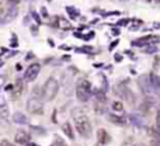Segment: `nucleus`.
<instances>
[{"label":"nucleus","instance_id":"nucleus-1","mask_svg":"<svg viewBox=\"0 0 160 146\" xmlns=\"http://www.w3.org/2000/svg\"><path fill=\"white\" fill-rule=\"evenodd\" d=\"M58 90H59V83L56 82V79L49 77L45 82L44 88H42V97H44V100H47V101L53 100L56 97V94H58Z\"/></svg>","mask_w":160,"mask_h":146},{"label":"nucleus","instance_id":"nucleus-2","mask_svg":"<svg viewBox=\"0 0 160 146\" xmlns=\"http://www.w3.org/2000/svg\"><path fill=\"white\" fill-rule=\"evenodd\" d=\"M75 118H76V129H78V132L83 138H88L91 133V124L88 121V118L86 115H83V114H80L79 117L75 115Z\"/></svg>","mask_w":160,"mask_h":146},{"label":"nucleus","instance_id":"nucleus-3","mask_svg":"<svg viewBox=\"0 0 160 146\" xmlns=\"http://www.w3.org/2000/svg\"><path fill=\"white\" fill-rule=\"evenodd\" d=\"M90 93H91V84L87 82V80H82L80 84L76 88V96L80 101L86 103L88 98H90Z\"/></svg>","mask_w":160,"mask_h":146},{"label":"nucleus","instance_id":"nucleus-4","mask_svg":"<svg viewBox=\"0 0 160 146\" xmlns=\"http://www.w3.org/2000/svg\"><path fill=\"white\" fill-rule=\"evenodd\" d=\"M27 110L30 111L31 114H37V115H41L42 113H44V105H42V103L39 101L38 98H30L27 103Z\"/></svg>","mask_w":160,"mask_h":146},{"label":"nucleus","instance_id":"nucleus-5","mask_svg":"<svg viewBox=\"0 0 160 146\" xmlns=\"http://www.w3.org/2000/svg\"><path fill=\"white\" fill-rule=\"evenodd\" d=\"M39 70H41V65L38 63H32L31 66H28V69L25 70V74H24L25 82H34L38 77Z\"/></svg>","mask_w":160,"mask_h":146},{"label":"nucleus","instance_id":"nucleus-6","mask_svg":"<svg viewBox=\"0 0 160 146\" xmlns=\"http://www.w3.org/2000/svg\"><path fill=\"white\" fill-rule=\"evenodd\" d=\"M22 93H24V83H22V80H17L14 84V90L11 91V98L18 100L22 96Z\"/></svg>","mask_w":160,"mask_h":146},{"label":"nucleus","instance_id":"nucleus-7","mask_svg":"<svg viewBox=\"0 0 160 146\" xmlns=\"http://www.w3.org/2000/svg\"><path fill=\"white\" fill-rule=\"evenodd\" d=\"M16 142L20 145H27L30 142V133L24 132V131H18L16 133Z\"/></svg>","mask_w":160,"mask_h":146},{"label":"nucleus","instance_id":"nucleus-8","mask_svg":"<svg viewBox=\"0 0 160 146\" xmlns=\"http://www.w3.org/2000/svg\"><path fill=\"white\" fill-rule=\"evenodd\" d=\"M159 41V37H145V38H139L136 39V41H133V45H138V47H141V45H145V44H149V42H158Z\"/></svg>","mask_w":160,"mask_h":146},{"label":"nucleus","instance_id":"nucleus-9","mask_svg":"<svg viewBox=\"0 0 160 146\" xmlns=\"http://www.w3.org/2000/svg\"><path fill=\"white\" fill-rule=\"evenodd\" d=\"M97 139H98L100 143H105V142L108 141V133L105 129H98V132H97Z\"/></svg>","mask_w":160,"mask_h":146},{"label":"nucleus","instance_id":"nucleus-10","mask_svg":"<svg viewBox=\"0 0 160 146\" xmlns=\"http://www.w3.org/2000/svg\"><path fill=\"white\" fill-rule=\"evenodd\" d=\"M13 121L16 122V124H25V122H27V117L21 113H16L13 115Z\"/></svg>","mask_w":160,"mask_h":146},{"label":"nucleus","instance_id":"nucleus-11","mask_svg":"<svg viewBox=\"0 0 160 146\" xmlns=\"http://www.w3.org/2000/svg\"><path fill=\"white\" fill-rule=\"evenodd\" d=\"M149 77H150V82H152L153 88H155V90H160V77L155 73H152Z\"/></svg>","mask_w":160,"mask_h":146},{"label":"nucleus","instance_id":"nucleus-12","mask_svg":"<svg viewBox=\"0 0 160 146\" xmlns=\"http://www.w3.org/2000/svg\"><path fill=\"white\" fill-rule=\"evenodd\" d=\"M62 129H63V132L66 133V135L69 136L70 139H75V133H73L72 127H70V124H69V122H66V124H63V125H62Z\"/></svg>","mask_w":160,"mask_h":146},{"label":"nucleus","instance_id":"nucleus-13","mask_svg":"<svg viewBox=\"0 0 160 146\" xmlns=\"http://www.w3.org/2000/svg\"><path fill=\"white\" fill-rule=\"evenodd\" d=\"M110 121H111V122H114V124L124 125L125 122H127V119H125L124 117H117V115H112V114H111V115H110Z\"/></svg>","mask_w":160,"mask_h":146},{"label":"nucleus","instance_id":"nucleus-14","mask_svg":"<svg viewBox=\"0 0 160 146\" xmlns=\"http://www.w3.org/2000/svg\"><path fill=\"white\" fill-rule=\"evenodd\" d=\"M0 117H2L3 119L8 118V110H7V105L4 104V101H2V107H0Z\"/></svg>","mask_w":160,"mask_h":146},{"label":"nucleus","instance_id":"nucleus-15","mask_svg":"<svg viewBox=\"0 0 160 146\" xmlns=\"http://www.w3.org/2000/svg\"><path fill=\"white\" fill-rule=\"evenodd\" d=\"M17 16V8H10V11L7 13V16L3 17V23H7L10 18H14Z\"/></svg>","mask_w":160,"mask_h":146},{"label":"nucleus","instance_id":"nucleus-16","mask_svg":"<svg viewBox=\"0 0 160 146\" xmlns=\"http://www.w3.org/2000/svg\"><path fill=\"white\" fill-rule=\"evenodd\" d=\"M56 25H58V27H61V28H65V30H66V28H70V24L65 18H62V17H59V18H58Z\"/></svg>","mask_w":160,"mask_h":146},{"label":"nucleus","instance_id":"nucleus-17","mask_svg":"<svg viewBox=\"0 0 160 146\" xmlns=\"http://www.w3.org/2000/svg\"><path fill=\"white\" fill-rule=\"evenodd\" d=\"M112 108L115 111H122L124 110V104H122L121 101H114L112 103Z\"/></svg>","mask_w":160,"mask_h":146},{"label":"nucleus","instance_id":"nucleus-18","mask_svg":"<svg viewBox=\"0 0 160 146\" xmlns=\"http://www.w3.org/2000/svg\"><path fill=\"white\" fill-rule=\"evenodd\" d=\"M96 96H97V101H98V103H105V100H107V98H105L104 91H97Z\"/></svg>","mask_w":160,"mask_h":146},{"label":"nucleus","instance_id":"nucleus-19","mask_svg":"<svg viewBox=\"0 0 160 146\" xmlns=\"http://www.w3.org/2000/svg\"><path fill=\"white\" fill-rule=\"evenodd\" d=\"M156 127L160 131V108L158 110V114H156Z\"/></svg>","mask_w":160,"mask_h":146},{"label":"nucleus","instance_id":"nucleus-20","mask_svg":"<svg viewBox=\"0 0 160 146\" xmlns=\"http://www.w3.org/2000/svg\"><path fill=\"white\" fill-rule=\"evenodd\" d=\"M66 10L69 11V13H70V16H72V17H76V16H78V14H79L78 11H75V8H73V7H68Z\"/></svg>","mask_w":160,"mask_h":146},{"label":"nucleus","instance_id":"nucleus-21","mask_svg":"<svg viewBox=\"0 0 160 146\" xmlns=\"http://www.w3.org/2000/svg\"><path fill=\"white\" fill-rule=\"evenodd\" d=\"M0 145H2V146H14V145H11L8 141H6V139H3V141L0 142Z\"/></svg>","mask_w":160,"mask_h":146},{"label":"nucleus","instance_id":"nucleus-22","mask_svg":"<svg viewBox=\"0 0 160 146\" xmlns=\"http://www.w3.org/2000/svg\"><path fill=\"white\" fill-rule=\"evenodd\" d=\"M51 146H66V145H65L63 142L61 141V139H58V142H55V143H52Z\"/></svg>","mask_w":160,"mask_h":146},{"label":"nucleus","instance_id":"nucleus-23","mask_svg":"<svg viewBox=\"0 0 160 146\" xmlns=\"http://www.w3.org/2000/svg\"><path fill=\"white\" fill-rule=\"evenodd\" d=\"M117 44H118V41H114L112 44L110 45V49H112V48H115V47H117Z\"/></svg>","mask_w":160,"mask_h":146},{"label":"nucleus","instance_id":"nucleus-24","mask_svg":"<svg viewBox=\"0 0 160 146\" xmlns=\"http://www.w3.org/2000/svg\"><path fill=\"white\" fill-rule=\"evenodd\" d=\"M7 2L13 3V4H17V3H20V0H7Z\"/></svg>","mask_w":160,"mask_h":146},{"label":"nucleus","instance_id":"nucleus-25","mask_svg":"<svg viewBox=\"0 0 160 146\" xmlns=\"http://www.w3.org/2000/svg\"><path fill=\"white\" fill-rule=\"evenodd\" d=\"M25 146H37V145H35V143H30V142H28V143L25 145Z\"/></svg>","mask_w":160,"mask_h":146},{"label":"nucleus","instance_id":"nucleus-26","mask_svg":"<svg viewBox=\"0 0 160 146\" xmlns=\"http://www.w3.org/2000/svg\"><path fill=\"white\" fill-rule=\"evenodd\" d=\"M97 146H101V143H98V145H97Z\"/></svg>","mask_w":160,"mask_h":146},{"label":"nucleus","instance_id":"nucleus-27","mask_svg":"<svg viewBox=\"0 0 160 146\" xmlns=\"http://www.w3.org/2000/svg\"><path fill=\"white\" fill-rule=\"evenodd\" d=\"M146 2H152V0H146Z\"/></svg>","mask_w":160,"mask_h":146}]
</instances>
